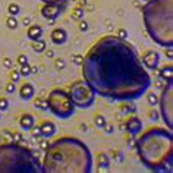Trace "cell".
Segmentation results:
<instances>
[{
  "label": "cell",
  "mask_w": 173,
  "mask_h": 173,
  "mask_svg": "<svg viewBox=\"0 0 173 173\" xmlns=\"http://www.w3.org/2000/svg\"><path fill=\"white\" fill-rule=\"evenodd\" d=\"M82 78L94 92L112 101H134L151 86L137 49L118 35H104L82 60Z\"/></svg>",
  "instance_id": "1"
},
{
  "label": "cell",
  "mask_w": 173,
  "mask_h": 173,
  "mask_svg": "<svg viewBox=\"0 0 173 173\" xmlns=\"http://www.w3.org/2000/svg\"><path fill=\"white\" fill-rule=\"evenodd\" d=\"M41 169L49 173H90L92 155L86 144L72 137H62L49 144Z\"/></svg>",
  "instance_id": "2"
},
{
  "label": "cell",
  "mask_w": 173,
  "mask_h": 173,
  "mask_svg": "<svg viewBox=\"0 0 173 173\" xmlns=\"http://www.w3.org/2000/svg\"><path fill=\"white\" fill-rule=\"evenodd\" d=\"M142 164L154 172H172L173 135L167 128H150L135 141Z\"/></svg>",
  "instance_id": "3"
},
{
  "label": "cell",
  "mask_w": 173,
  "mask_h": 173,
  "mask_svg": "<svg viewBox=\"0 0 173 173\" xmlns=\"http://www.w3.org/2000/svg\"><path fill=\"white\" fill-rule=\"evenodd\" d=\"M142 18L151 40L164 49L173 46V0H148Z\"/></svg>",
  "instance_id": "4"
},
{
  "label": "cell",
  "mask_w": 173,
  "mask_h": 173,
  "mask_svg": "<svg viewBox=\"0 0 173 173\" xmlns=\"http://www.w3.org/2000/svg\"><path fill=\"white\" fill-rule=\"evenodd\" d=\"M0 172L43 173V169L35 151L21 145V142H9L0 145Z\"/></svg>",
  "instance_id": "5"
},
{
  "label": "cell",
  "mask_w": 173,
  "mask_h": 173,
  "mask_svg": "<svg viewBox=\"0 0 173 173\" xmlns=\"http://www.w3.org/2000/svg\"><path fill=\"white\" fill-rule=\"evenodd\" d=\"M47 104L49 110L59 119H68L75 113V104L69 92L63 88H55L47 96Z\"/></svg>",
  "instance_id": "6"
},
{
  "label": "cell",
  "mask_w": 173,
  "mask_h": 173,
  "mask_svg": "<svg viewBox=\"0 0 173 173\" xmlns=\"http://www.w3.org/2000/svg\"><path fill=\"white\" fill-rule=\"evenodd\" d=\"M68 92L72 98L75 107H79V109H88L96 101V92L88 85V82L84 81V79L73 82L72 85L69 86Z\"/></svg>",
  "instance_id": "7"
},
{
  "label": "cell",
  "mask_w": 173,
  "mask_h": 173,
  "mask_svg": "<svg viewBox=\"0 0 173 173\" xmlns=\"http://www.w3.org/2000/svg\"><path fill=\"white\" fill-rule=\"evenodd\" d=\"M157 104H160V114H161V119H163L166 128L172 131V128H173V78L166 81Z\"/></svg>",
  "instance_id": "8"
},
{
  "label": "cell",
  "mask_w": 173,
  "mask_h": 173,
  "mask_svg": "<svg viewBox=\"0 0 173 173\" xmlns=\"http://www.w3.org/2000/svg\"><path fill=\"white\" fill-rule=\"evenodd\" d=\"M62 10H63L62 3H44V6L41 8V15L47 21H56L62 13Z\"/></svg>",
  "instance_id": "9"
},
{
  "label": "cell",
  "mask_w": 173,
  "mask_h": 173,
  "mask_svg": "<svg viewBox=\"0 0 173 173\" xmlns=\"http://www.w3.org/2000/svg\"><path fill=\"white\" fill-rule=\"evenodd\" d=\"M139 59H141V62L145 69H154L155 71V69L159 68L160 53L155 50H145Z\"/></svg>",
  "instance_id": "10"
},
{
  "label": "cell",
  "mask_w": 173,
  "mask_h": 173,
  "mask_svg": "<svg viewBox=\"0 0 173 173\" xmlns=\"http://www.w3.org/2000/svg\"><path fill=\"white\" fill-rule=\"evenodd\" d=\"M125 129L128 131V134H129L131 137H138L142 131L141 119L137 118V116H131V118L125 122Z\"/></svg>",
  "instance_id": "11"
},
{
  "label": "cell",
  "mask_w": 173,
  "mask_h": 173,
  "mask_svg": "<svg viewBox=\"0 0 173 173\" xmlns=\"http://www.w3.org/2000/svg\"><path fill=\"white\" fill-rule=\"evenodd\" d=\"M50 40L56 46H63L68 41V32L65 28H55L50 34Z\"/></svg>",
  "instance_id": "12"
},
{
  "label": "cell",
  "mask_w": 173,
  "mask_h": 173,
  "mask_svg": "<svg viewBox=\"0 0 173 173\" xmlns=\"http://www.w3.org/2000/svg\"><path fill=\"white\" fill-rule=\"evenodd\" d=\"M19 97L22 98V100H32L34 96H35V88L32 85L31 82H24L22 85L19 86Z\"/></svg>",
  "instance_id": "13"
},
{
  "label": "cell",
  "mask_w": 173,
  "mask_h": 173,
  "mask_svg": "<svg viewBox=\"0 0 173 173\" xmlns=\"http://www.w3.org/2000/svg\"><path fill=\"white\" fill-rule=\"evenodd\" d=\"M40 131H41V138H49L53 137L56 134V125L51 120H44L40 123Z\"/></svg>",
  "instance_id": "14"
},
{
  "label": "cell",
  "mask_w": 173,
  "mask_h": 173,
  "mask_svg": "<svg viewBox=\"0 0 173 173\" xmlns=\"http://www.w3.org/2000/svg\"><path fill=\"white\" fill-rule=\"evenodd\" d=\"M35 125V119L34 116L29 113H24L21 118H19V126L22 131H31V128Z\"/></svg>",
  "instance_id": "15"
},
{
  "label": "cell",
  "mask_w": 173,
  "mask_h": 173,
  "mask_svg": "<svg viewBox=\"0 0 173 173\" xmlns=\"http://www.w3.org/2000/svg\"><path fill=\"white\" fill-rule=\"evenodd\" d=\"M27 37L29 38L31 41H35V40H40L43 37V28L37 24H31L28 27V31H27Z\"/></svg>",
  "instance_id": "16"
},
{
  "label": "cell",
  "mask_w": 173,
  "mask_h": 173,
  "mask_svg": "<svg viewBox=\"0 0 173 173\" xmlns=\"http://www.w3.org/2000/svg\"><path fill=\"white\" fill-rule=\"evenodd\" d=\"M97 167L98 169H109L110 167V157L106 153H98L97 154Z\"/></svg>",
  "instance_id": "17"
},
{
  "label": "cell",
  "mask_w": 173,
  "mask_h": 173,
  "mask_svg": "<svg viewBox=\"0 0 173 173\" xmlns=\"http://www.w3.org/2000/svg\"><path fill=\"white\" fill-rule=\"evenodd\" d=\"M160 79H163V81H167V79H170V78H173V68L172 65L169 63L166 65V66H163V68L160 69Z\"/></svg>",
  "instance_id": "18"
},
{
  "label": "cell",
  "mask_w": 173,
  "mask_h": 173,
  "mask_svg": "<svg viewBox=\"0 0 173 173\" xmlns=\"http://www.w3.org/2000/svg\"><path fill=\"white\" fill-rule=\"evenodd\" d=\"M119 109H120V113L122 114H131V113H135L137 107H135V104H134L132 101H123V104Z\"/></svg>",
  "instance_id": "19"
},
{
  "label": "cell",
  "mask_w": 173,
  "mask_h": 173,
  "mask_svg": "<svg viewBox=\"0 0 173 173\" xmlns=\"http://www.w3.org/2000/svg\"><path fill=\"white\" fill-rule=\"evenodd\" d=\"M31 47H32V50L35 51V53H44V50L47 49V43L44 40H35V41H32V44H31Z\"/></svg>",
  "instance_id": "20"
},
{
  "label": "cell",
  "mask_w": 173,
  "mask_h": 173,
  "mask_svg": "<svg viewBox=\"0 0 173 173\" xmlns=\"http://www.w3.org/2000/svg\"><path fill=\"white\" fill-rule=\"evenodd\" d=\"M34 107H35V109L43 110V112H46V110H49L47 100H44V98H40V97H37L35 100H34Z\"/></svg>",
  "instance_id": "21"
},
{
  "label": "cell",
  "mask_w": 173,
  "mask_h": 173,
  "mask_svg": "<svg viewBox=\"0 0 173 173\" xmlns=\"http://www.w3.org/2000/svg\"><path fill=\"white\" fill-rule=\"evenodd\" d=\"M84 13H85L84 8H73L72 13H71V18L75 19V21H81V19L84 18Z\"/></svg>",
  "instance_id": "22"
},
{
  "label": "cell",
  "mask_w": 173,
  "mask_h": 173,
  "mask_svg": "<svg viewBox=\"0 0 173 173\" xmlns=\"http://www.w3.org/2000/svg\"><path fill=\"white\" fill-rule=\"evenodd\" d=\"M6 27L9 28V29H16V28L19 27V21L16 19V16H12V15H9V16H8V19H6Z\"/></svg>",
  "instance_id": "23"
},
{
  "label": "cell",
  "mask_w": 173,
  "mask_h": 173,
  "mask_svg": "<svg viewBox=\"0 0 173 173\" xmlns=\"http://www.w3.org/2000/svg\"><path fill=\"white\" fill-rule=\"evenodd\" d=\"M19 75L22 78H27L31 75V65H28V63H24L19 66Z\"/></svg>",
  "instance_id": "24"
},
{
  "label": "cell",
  "mask_w": 173,
  "mask_h": 173,
  "mask_svg": "<svg viewBox=\"0 0 173 173\" xmlns=\"http://www.w3.org/2000/svg\"><path fill=\"white\" fill-rule=\"evenodd\" d=\"M8 12H9V15H12V16H16V15L21 12V8H19L18 3H10V5L8 6Z\"/></svg>",
  "instance_id": "25"
},
{
  "label": "cell",
  "mask_w": 173,
  "mask_h": 173,
  "mask_svg": "<svg viewBox=\"0 0 173 173\" xmlns=\"http://www.w3.org/2000/svg\"><path fill=\"white\" fill-rule=\"evenodd\" d=\"M94 123H96L97 128H104V125L107 123L106 118L103 114H96V118H94Z\"/></svg>",
  "instance_id": "26"
},
{
  "label": "cell",
  "mask_w": 173,
  "mask_h": 173,
  "mask_svg": "<svg viewBox=\"0 0 173 173\" xmlns=\"http://www.w3.org/2000/svg\"><path fill=\"white\" fill-rule=\"evenodd\" d=\"M71 60H72L73 65H76V66H81V65H82V60H84V56L79 55V53H73V55L71 56Z\"/></svg>",
  "instance_id": "27"
},
{
  "label": "cell",
  "mask_w": 173,
  "mask_h": 173,
  "mask_svg": "<svg viewBox=\"0 0 173 173\" xmlns=\"http://www.w3.org/2000/svg\"><path fill=\"white\" fill-rule=\"evenodd\" d=\"M147 101H148L150 106H155L159 103V97L155 96L154 92H148V94H147Z\"/></svg>",
  "instance_id": "28"
},
{
  "label": "cell",
  "mask_w": 173,
  "mask_h": 173,
  "mask_svg": "<svg viewBox=\"0 0 173 173\" xmlns=\"http://www.w3.org/2000/svg\"><path fill=\"white\" fill-rule=\"evenodd\" d=\"M9 109V100L6 97H2L0 98V112H6Z\"/></svg>",
  "instance_id": "29"
},
{
  "label": "cell",
  "mask_w": 173,
  "mask_h": 173,
  "mask_svg": "<svg viewBox=\"0 0 173 173\" xmlns=\"http://www.w3.org/2000/svg\"><path fill=\"white\" fill-rule=\"evenodd\" d=\"M19 79H21L19 71H18V69H12V71H10V81H12V82H18Z\"/></svg>",
  "instance_id": "30"
},
{
  "label": "cell",
  "mask_w": 173,
  "mask_h": 173,
  "mask_svg": "<svg viewBox=\"0 0 173 173\" xmlns=\"http://www.w3.org/2000/svg\"><path fill=\"white\" fill-rule=\"evenodd\" d=\"M31 134L34 138H41V131H40V125H34L31 128Z\"/></svg>",
  "instance_id": "31"
},
{
  "label": "cell",
  "mask_w": 173,
  "mask_h": 173,
  "mask_svg": "<svg viewBox=\"0 0 173 173\" xmlns=\"http://www.w3.org/2000/svg\"><path fill=\"white\" fill-rule=\"evenodd\" d=\"M78 28H79V31H81V32H86V31H88V22H86L85 19H81Z\"/></svg>",
  "instance_id": "32"
},
{
  "label": "cell",
  "mask_w": 173,
  "mask_h": 173,
  "mask_svg": "<svg viewBox=\"0 0 173 173\" xmlns=\"http://www.w3.org/2000/svg\"><path fill=\"white\" fill-rule=\"evenodd\" d=\"M55 66L57 71H62V69H65V66H66V63H65L63 59H56L55 60Z\"/></svg>",
  "instance_id": "33"
},
{
  "label": "cell",
  "mask_w": 173,
  "mask_h": 173,
  "mask_svg": "<svg viewBox=\"0 0 173 173\" xmlns=\"http://www.w3.org/2000/svg\"><path fill=\"white\" fill-rule=\"evenodd\" d=\"M16 91V86H15V82H12L10 81L8 85H6V92L8 94H13V92Z\"/></svg>",
  "instance_id": "34"
},
{
  "label": "cell",
  "mask_w": 173,
  "mask_h": 173,
  "mask_svg": "<svg viewBox=\"0 0 173 173\" xmlns=\"http://www.w3.org/2000/svg\"><path fill=\"white\" fill-rule=\"evenodd\" d=\"M116 35L119 37V38H123V40H126L128 38V31L125 29V28H119L118 29V34Z\"/></svg>",
  "instance_id": "35"
},
{
  "label": "cell",
  "mask_w": 173,
  "mask_h": 173,
  "mask_svg": "<svg viewBox=\"0 0 173 173\" xmlns=\"http://www.w3.org/2000/svg\"><path fill=\"white\" fill-rule=\"evenodd\" d=\"M2 65H3L5 68L10 69L12 66H13V62H12V59H10V57H5V59L2 60Z\"/></svg>",
  "instance_id": "36"
},
{
  "label": "cell",
  "mask_w": 173,
  "mask_h": 173,
  "mask_svg": "<svg viewBox=\"0 0 173 173\" xmlns=\"http://www.w3.org/2000/svg\"><path fill=\"white\" fill-rule=\"evenodd\" d=\"M16 62H18L19 66H21V65H24V63H28V57H27V55H19L18 57H16Z\"/></svg>",
  "instance_id": "37"
},
{
  "label": "cell",
  "mask_w": 173,
  "mask_h": 173,
  "mask_svg": "<svg viewBox=\"0 0 173 173\" xmlns=\"http://www.w3.org/2000/svg\"><path fill=\"white\" fill-rule=\"evenodd\" d=\"M12 138H13V142H22L24 141V137L21 132H15Z\"/></svg>",
  "instance_id": "38"
},
{
  "label": "cell",
  "mask_w": 173,
  "mask_h": 173,
  "mask_svg": "<svg viewBox=\"0 0 173 173\" xmlns=\"http://www.w3.org/2000/svg\"><path fill=\"white\" fill-rule=\"evenodd\" d=\"M38 145H40L41 150H46L47 147H49V141H47V138H43V139L40 141V144H38Z\"/></svg>",
  "instance_id": "39"
},
{
  "label": "cell",
  "mask_w": 173,
  "mask_h": 173,
  "mask_svg": "<svg viewBox=\"0 0 173 173\" xmlns=\"http://www.w3.org/2000/svg\"><path fill=\"white\" fill-rule=\"evenodd\" d=\"M41 2H44V3H62L63 5L65 2H68V0H41Z\"/></svg>",
  "instance_id": "40"
},
{
  "label": "cell",
  "mask_w": 173,
  "mask_h": 173,
  "mask_svg": "<svg viewBox=\"0 0 173 173\" xmlns=\"http://www.w3.org/2000/svg\"><path fill=\"white\" fill-rule=\"evenodd\" d=\"M44 53H46V57H50V59L53 57V56H55V51L51 50V49H49V50L46 49V50H44Z\"/></svg>",
  "instance_id": "41"
},
{
  "label": "cell",
  "mask_w": 173,
  "mask_h": 173,
  "mask_svg": "<svg viewBox=\"0 0 173 173\" xmlns=\"http://www.w3.org/2000/svg\"><path fill=\"white\" fill-rule=\"evenodd\" d=\"M22 25L24 27H29V25H31V18H24L22 19Z\"/></svg>",
  "instance_id": "42"
},
{
  "label": "cell",
  "mask_w": 173,
  "mask_h": 173,
  "mask_svg": "<svg viewBox=\"0 0 173 173\" xmlns=\"http://www.w3.org/2000/svg\"><path fill=\"white\" fill-rule=\"evenodd\" d=\"M104 131H106L107 134H112V132H113V126H112V125H107V123H106V125H104Z\"/></svg>",
  "instance_id": "43"
},
{
  "label": "cell",
  "mask_w": 173,
  "mask_h": 173,
  "mask_svg": "<svg viewBox=\"0 0 173 173\" xmlns=\"http://www.w3.org/2000/svg\"><path fill=\"white\" fill-rule=\"evenodd\" d=\"M157 118H159V113H157L155 110H154V112H150V119H151V120H153V119L155 120Z\"/></svg>",
  "instance_id": "44"
},
{
  "label": "cell",
  "mask_w": 173,
  "mask_h": 173,
  "mask_svg": "<svg viewBox=\"0 0 173 173\" xmlns=\"http://www.w3.org/2000/svg\"><path fill=\"white\" fill-rule=\"evenodd\" d=\"M166 56H167L169 59H172L173 55H172V47H167V53H166Z\"/></svg>",
  "instance_id": "45"
},
{
  "label": "cell",
  "mask_w": 173,
  "mask_h": 173,
  "mask_svg": "<svg viewBox=\"0 0 173 173\" xmlns=\"http://www.w3.org/2000/svg\"><path fill=\"white\" fill-rule=\"evenodd\" d=\"M38 72V68L37 66H31V73H37Z\"/></svg>",
  "instance_id": "46"
},
{
  "label": "cell",
  "mask_w": 173,
  "mask_h": 173,
  "mask_svg": "<svg viewBox=\"0 0 173 173\" xmlns=\"http://www.w3.org/2000/svg\"><path fill=\"white\" fill-rule=\"evenodd\" d=\"M0 116H2V112H0Z\"/></svg>",
  "instance_id": "47"
},
{
  "label": "cell",
  "mask_w": 173,
  "mask_h": 173,
  "mask_svg": "<svg viewBox=\"0 0 173 173\" xmlns=\"http://www.w3.org/2000/svg\"><path fill=\"white\" fill-rule=\"evenodd\" d=\"M144 2H148V0H144Z\"/></svg>",
  "instance_id": "48"
}]
</instances>
